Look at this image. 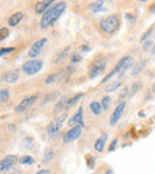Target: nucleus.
Returning <instances> with one entry per match:
<instances>
[{
  "instance_id": "1",
  "label": "nucleus",
  "mask_w": 155,
  "mask_h": 174,
  "mask_svg": "<svg viewBox=\"0 0 155 174\" xmlns=\"http://www.w3.org/2000/svg\"><path fill=\"white\" fill-rule=\"evenodd\" d=\"M67 9V3L66 1H60L57 4H55L54 6H51L41 18L40 20V26L41 29H48L49 26H51Z\"/></svg>"
},
{
  "instance_id": "2",
  "label": "nucleus",
  "mask_w": 155,
  "mask_h": 174,
  "mask_svg": "<svg viewBox=\"0 0 155 174\" xmlns=\"http://www.w3.org/2000/svg\"><path fill=\"white\" fill-rule=\"evenodd\" d=\"M119 26H120V20L117 14H109L107 17L103 18L99 23L100 30L106 35H111L116 32L119 29Z\"/></svg>"
},
{
  "instance_id": "3",
  "label": "nucleus",
  "mask_w": 155,
  "mask_h": 174,
  "mask_svg": "<svg viewBox=\"0 0 155 174\" xmlns=\"http://www.w3.org/2000/svg\"><path fill=\"white\" fill-rule=\"evenodd\" d=\"M67 119H68V113L63 112V113L58 114L57 117H56L53 122H50L49 125L47 127V134H48L50 137L56 136V135L61 131L62 127L65 125V123H66Z\"/></svg>"
},
{
  "instance_id": "4",
  "label": "nucleus",
  "mask_w": 155,
  "mask_h": 174,
  "mask_svg": "<svg viewBox=\"0 0 155 174\" xmlns=\"http://www.w3.org/2000/svg\"><path fill=\"white\" fill-rule=\"evenodd\" d=\"M106 69V59L104 57H98L89 65L88 68V78L89 79H94L97 76H99L100 74H103Z\"/></svg>"
},
{
  "instance_id": "5",
  "label": "nucleus",
  "mask_w": 155,
  "mask_h": 174,
  "mask_svg": "<svg viewBox=\"0 0 155 174\" xmlns=\"http://www.w3.org/2000/svg\"><path fill=\"white\" fill-rule=\"evenodd\" d=\"M42 67H43V61L32 59V60L26 61V62L22 66V70H23L26 75H35V74H37V73L42 69Z\"/></svg>"
},
{
  "instance_id": "6",
  "label": "nucleus",
  "mask_w": 155,
  "mask_h": 174,
  "mask_svg": "<svg viewBox=\"0 0 155 174\" xmlns=\"http://www.w3.org/2000/svg\"><path fill=\"white\" fill-rule=\"evenodd\" d=\"M38 99V94H31L25 97L16 107H14V112L16 113H24L25 111H27L29 109H31L37 101Z\"/></svg>"
},
{
  "instance_id": "7",
  "label": "nucleus",
  "mask_w": 155,
  "mask_h": 174,
  "mask_svg": "<svg viewBox=\"0 0 155 174\" xmlns=\"http://www.w3.org/2000/svg\"><path fill=\"white\" fill-rule=\"evenodd\" d=\"M125 107H127V101H120L116 105L113 112L111 113L110 116V119H109V124L110 127H116L117 123L120 121L122 116L124 113V111H125Z\"/></svg>"
},
{
  "instance_id": "8",
  "label": "nucleus",
  "mask_w": 155,
  "mask_h": 174,
  "mask_svg": "<svg viewBox=\"0 0 155 174\" xmlns=\"http://www.w3.org/2000/svg\"><path fill=\"white\" fill-rule=\"evenodd\" d=\"M81 135H82V125H81V124H78V125L71 128V129L63 135V142H65V143L74 142V141H76L78 138H80Z\"/></svg>"
},
{
  "instance_id": "9",
  "label": "nucleus",
  "mask_w": 155,
  "mask_h": 174,
  "mask_svg": "<svg viewBox=\"0 0 155 174\" xmlns=\"http://www.w3.org/2000/svg\"><path fill=\"white\" fill-rule=\"evenodd\" d=\"M17 163H18V157L16 155H7L0 161V172L6 173L9 170H12Z\"/></svg>"
},
{
  "instance_id": "10",
  "label": "nucleus",
  "mask_w": 155,
  "mask_h": 174,
  "mask_svg": "<svg viewBox=\"0 0 155 174\" xmlns=\"http://www.w3.org/2000/svg\"><path fill=\"white\" fill-rule=\"evenodd\" d=\"M47 42H48V40L45 37L40 38L36 42H34V44L31 45V48L29 50V57H31V59H36V57L42 52V50H43L44 45L47 44Z\"/></svg>"
},
{
  "instance_id": "11",
  "label": "nucleus",
  "mask_w": 155,
  "mask_h": 174,
  "mask_svg": "<svg viewBox=\"0 0 155 174\" xmlns=\"http://www.w3.org/2000/svg\"><path fill=\"white\" fill-rule=\"evenodd\" d=\"M78 124H81V125L84 124V107H82V106H80V107L76 110V112L69 118V121H68V123H67V125H68L69 128H73V127H75V125H78Z\"/></svg>"
},
{
  "instance_id": "12",
  "label": "nucleus",
  "mask_w": 155,
  "mask_h": 174,
  "mask_svg": "<svg viewBox=\"0 0 155 174\" xmlns=\"http://www.w3.org/2000/svg\"><path fill=\"white\" fill-rule=\"evenodd\" d=\"M68 100H69V96H62L58 101L55 104L54 106V110H53V113L54 114H61L63 113L65 110H67V104H68Z\"/></svg>"
},
{
  "instance_id": "13",
  "label": "nucleus",
  "mask_w": 155,
  "mask_h": 174,
  "mask_svg": "<svg viewBox=\"0 0 155 174\" xmlns=\"http://www.w3.org/2000/svg\"><path fill=\"white\" fill-rule=\"evenodd\" d=\"M133 63H134V60H133V57L131 56H124V57H122V59L117 62V67H119V69L122 70V73H120V75H119V78L125 73V70L128 69V68H130L131 66H133Z\"/></svg>"
},
{
  "instance_id": "14",
  "label": "nucleus",
  "mask_w": 155,
  "mask_h": 174,
  "mask_svg": "<svg viewBox=\"0 0 155 174\" xmlns=\"http://www.w3.org/2000/svg\"><path fill=\"white\" fill-rule=\"evenodd\" d=\"M55 0H43V1H38L36 5H35V11L36 13L38 14H44L49 9L50 6L53 5V3Z\"/></svg>"
},
{
  "instance_id": "15",
  "label": "nucleus",
  "mask_w": 155,
  "mask_h": 174,
  "mask_svg": "<svg viewBox=\"0 0 155 174\" xmlns=\"http://www.w3.org/2000/svg\"><path fill=\"white\" fill-rule=\"evenodd\" d=\"M106 141H107V134H102L100 137L94 143V150L97 153H103V150L105 148V144H106Z\"/></svg>"
},
{
  "instance_id": "16",
  "label": "nucleus",
  "mask_w": 155,
  "mask_h": 174,
  "mask_svg": "<svg viewBox=\"0 0 155 174\" xmlns=\"http://www.w3.org/2000/svg\"><path fill=\"white\" fill-rule=\"evenodd\" d=\"M3 79L9 82V83H16L19 80V73L18 70H11V72H6L3 75Z\"/></svg>"
},
{
  "instance_id": "17",
  "label": "nucleus",
  "mask_w": 155,
  "mask_h": 174,
  "mask_svg": "<svg viewBox=\"0 0 155 174\" xmlns=\"http://www.w3.org/2000/svg\"><path fill=\"white\" fill-rule=\"evenodd\" d=\"M23 18H24V14H23L22 12H16V13H13V14L9 18V20H7L9 26H11V27L17 26V25L23 20Z\"/></svg>"
},
{
  "instance_id": "18",
  "label": "nucleus",
  "mask_w": 155,
  "mask_h": 174,
  "mask_svg": "<svg viewBox=\"0 0 155 174\" xmlns=\"http://www.w3.org/2000/svg\"><path fill=\"white\" fill-rule=\"evenodd\" d=\"M88 109H89V111L93 114L96 116V117H99V116L102 114V112H103V106H102V104L99 101H92V103H89Z\"/></svg>"
},
{
  "instance_id": "19",
  "label": "nucleus",
  "mask_w": 155,
  "mask_h": 174,
  "mask_svg": "<svg viewBox=\"0 0 155 174\" xmlns=\"http://www.w3.org/2000/svg\"><path fill=\"white\" fill-rule=\"evenodd\" d=\"M68 52H69V47H66V48H63L62 50H60V51L54 56L53 62H54V63H60V62H62V61H63L66 57H67Z\"/></svg>"
},
{
  "instance_id": "20",
  "label": "nucleus",
  "mask_w": 155,
  "mask_h": 174,
  "mask_svg": "<svg viewBox=\"0 0 155 174\" xmlns=\"http://www.w3.org/2000/svg\"><path fill=\"white\" fill-rule=\"evenodd\" d=\"M89 10L93 13H98L104 11V0H96L89 5Z\"/></svg>"
},
{
  "instance_id": "21",
  "label": "nucleus",
  "mask_w": 155,
  "mask_h": 174,
  "mask_svg": "<svg viewBox=\"0 0 155 174\" xmlns=\"http://www.w3.org/2000/svg\"><path fill=\"white\" fill-rule=\"evenodd\" d=\"M146 61L144 60H141V61H138L135 66H134V68H133V73H131V75L133 76H137L138 74H141L142 72H143V69L146 68Z\"/></svg>"
},
{
  "instance_id": "22",
  "label": "nucleus",
  "mask_w": 155,
  "mask_h": 174,
  "mask_svg": "<svg viewBox=\"0 0 155 174\" xmlns=\"http://www.w3.org/2000/svg\"><path fill=\"white\" fill-rule=\"evenodd\" d=\"M141 86H142V82L138 80V81H134L130 86H129V98H133L136 93H137V91L141 88Z\"/></svg>"
},
{
  "instance_id": "23",
  "label": "nucleus",
  "mask_w": 155,
  "mask_h": 174,
  "mask_svg": "<svg viewBox=\"0 0 155 174\" xmlns=\"http://www.w3.org/2000/svg\"><path fill=\"white\" fill-rule=\"evenodd\" d=\"M84 97V93H78V94H75L74 97H72V98H69V100H68V104H67V110H71L72 107H74L76 104H78V101Z\"/></svg>"
},
{
  "instance_id": "24",
  "label": "nucleus",
  "mask_w": 155,
  "mask_h": 174,
  "mask_svg": "<svg viewBox=\"0 0 155 174\" xmlns=\"http://www.w3.org/2000/svg\"><path fill=\"white\" fill-rule=\"evenodd\" d=\"M120 86H122V81H120V80H116V81L111 82V83L106 87L105 91H106L107 93H111V92H115L116 90H118Z\"/></svg>"
},
{
  "instance_id": "25",
  "label": "nucleus",
  "mask_w": 155,
  "mask_h": 174,
  "mask_svg": "<svg viewBox=\"0 0 155 174\" xmlns=\"http://www.w3.org/2000/svg\"><path fill=\"white\" fill-rule=\"evenodd\" d=\"M19 163L20 165H25V166H31L35 163V159L30 155H24L19 159Z\"/></svg>"
},
{
  "instance_id": "26",
  "label": "nucleus",
  "mask_w": 155,
  "mask_h": 174,
  "mask_svg": "<svg viewBox=\"0 0 155 174\" xmlns=\"http://www.w3.org/2000/svg\"><path fill=\"white\" fill-rule=\"evenodd\" d=\"M127 98H129V86L128 87H123V88H122V91H120V93L118 96L117 101L118 103L124 101V99H127Z\"/></svg>"
},
{
  "instance_id": "27",
  "label": "nucleus",
  "mask_w": 155,
  "mask_h": 174,
  "mask_svg": "<svg viewBox=\"0 0 155 174\" xmlns=\"http://www.w3.org/2000/svg\"><path fill=\"white\" fill-rule=\"evenodd\" d=\"M100 104H102V106H103V110H104V111H107V110L110 109V105H111V97H110V96L103 97L102 100H100Z\"/></svg>"
},
{
  "instance_id": "28",
  "label": "nucleus",
  "mask_w": 155,
  "mask_h": 174,
  "mask_svg": "<svg viewBox=\"0 0 155 174\" xmlns=\"http://www.w3.org/2000/svg\"><path fill=\"white\" fill-rule=\"evenodd\" d=\"M54 157H55V152L51 148L45 149V152H44V161L45 162H50V161L54 160Z\"/></svg>"
},
{
  "instance_id": "29",
  "label": "nucleus",
  "mask_w": 155,
  "mask_h": 174,
  "mask_svg": "<svg viewBox=\"0 0 155 174\" xmlns=\"http://www.w3.org/2000/svg\"><path fill=\"white\" fill-rule=\"evenodd\" d=\"M10 99V91L9 90H1L0 92V103L1 104H5L7 103Z\"/></svg>"
},
{
  "instance_id": "30",
  "label": "nucleus",
  "mask_w": 155,
  "mask_h": 174,
  "mask_svg": "<svg viewBox=\"0 0 155 174\" xmlns=\"http://www.w3.org/2000/svg\"><path fill=\"white\" fill-rule=\"evenodd\" d=\"M57 79H58V73H54V74H51V75H48L47 78H45V85H51L53 82H55V81H57Z\"/></svg>"
},
{
  "instance_id": "31",
  "label": "nucleus",
  "mask_w": 155,
  "mask_h": 174,
  "mask_svg": "<svg viewBox=\"0 0 155 174\" xmlns=\"http://www.w3.org/2000/svg\"><path fill=\"white\" fill-rule=\"evenodd\" d=\"M80 61H81V55H79L78 52L72 54V57H71V62L72 63H76V62H80Z\"/></svg>"
},
{
  "instance_id": "32",
  "label": "nucleus",
  "mask_w": 155,
  "mask_h": 174,
  "mask_svg": "<svg viewBox=\"0 0 155 174\" xmlns=\"http://www.w3.org/2000/svg\"><path fill=\"white\" fill-rule=\"evenodd\" d=\"M14 50H16V48H14V47H10V48H1V50H0V55L4 56V55H6V54H9V52H12V51H14Z\"/></svg>"
},
{
  "instance_id": "33",
  "label": "nucleus",
  "mask_w": 155,
  "mask_h": 174,
  "mask_svg": "<svg viewBox=\"0 0 155 174\" xmlns=\"http://www.w3.org/2000/svg\"><path fill=\"white\" fill-rule=\"evenodd\" d=\"M9 35V29L7 27H3L1 30H0V40L4 41Z\"/></svg>"
},
{
  "instance_id": "34",
  "label": "nucleus",
  "mask_w": 155,
  "mask_h": 174,
  "mask_svg": "<svg viewBox=\"0 0 155 174\" xmlns=\"http://www.w3.org/2000/svg\"><path fill=\"white\" fill-rule=\"evenodd\" d=\"M117 144H118V138H115V139H112V142L110 143V146H109V153H110V152H113V150L116 149Z\"/></svg>"
},
{
  "instance_id": "35",
  "label": "nucleus",
  "mask_w": 155,
  "mask_h": 174,
  "mask_svg": "<svg viewBox=\"0 0 155 174\" xmlns=\"http://www.w3.org/2000/svg\"><path fill=\"white\" fill-rule=\"evenodd\" d=\"M151 32H153V29H150V30H149L148 32H146V34H144V36L141 38V42H144V41H147V37H148V36H149Z\"/></svg>"
},
{
  "instance_id": "36",
  "label": "nucleus",
  "mask_w": 155,
  "mask_h": 174,
  "mask_svg": "<svg viewBox=\"0 0 155 174\" xmlns=\"http://www.w3.org/2000/svg\"><path fill=\"white\" fill-rule=\"evenodd\" d=\"M125 18H127V19H130V22H131V23H134V22H135V17H134L133 14H130V13H127V14H125Z\"/></svg>"
},
{
  "instance_id": "37",
  "label": "nucleus",
  "mask_w": 155,
  "mask_h": 174,
  "mask_svg": "<svg viewBox=\"0 0 155 174\" xmlns=\"http://www.w3.org/2000/svg\"><path fill=\"white\" fill-rule=\"evenodd\" d=\"M36 174H50V170L49 169H42V170H38Z\"/></svg>"
},
{
  "instance_id": "38",
  "label": "nucleus",
  "mask_w": 155,
  "mask_h": 174,
  "mask_svg": "<svg viewBox=\"0 0 155 174\" xmlns=\"http://www.w3.org/2000/svg\"><path fill=\"white\" fill-rule=\"evenodd\" d=\"M150 45H151V41L149 40V41L146 42V44H144V50H148V49L150 48Z\"/></svg>"
},
{
  "instance_id": "39",
  "label": "nucleus",
  "mask_w": 155,
  "mask_h": 174,
  "mask_svg": "<svg viewBox=\"0 0 155 174\" xmlns=\"http://www.w3.org/2000/svg\"><path fill=\"white\" fill-rule=\"evenodd\" d=\"M9 174H22V170H19V169H14V170H12V172L9 173Z\"/></svg>"
},
{
  "instance_id": "40",
  "label": "nucleus",
  "mask_w": 155,
  "mask_h": 174,
  "mask_svg": "<svg viewBox=\"0 0 155 174\" xmlns=\"http://www.w3.org/2000/svg\"><path fill=\"white\" fill-rule=\"evenodd\" d=\"M149 11H150L151 13H155V3H154V4H153V5L150 6V9H149Z\"/></svg>"
},
{
  "instance_id": "41",
  "label": "nucleus",
  "mask_w": 155,
  "mask_h": 174,
  "mask_svg": "<svg viewBox=\"0 0 155 174\" xmlns=\"http://www.w3.org/2000/svg\"><path fill=\"white\" fill-rule=\"evenodd\" d=\"M105 174H113V172H112V169H107Z\"/></svg>"
},
{
  "instance_id": "42",
  "label": "nucleus",
  "mask_w": 155,
  "mask_h": 174,
  "mask_svg": "<svg viewBox=\"0 0 155 174\" xmlns=\"http://www.w3.org/2000/svg\"><path fill=\"white\" fill-rule=\"evenodd\" d=\"M153 92H154V94H155V83L153 85Z\"/></svg>"
},
{
  "instance_id": "43",
  "label": "nucleus",
  "mask_w": 155,
  "mask_h": 174,
  "mask_svg": "<svg viewBox=\"0 0 155 174\" xmlns=\"http://www.w3.org/2000/svg\"><path fill=\"white\" fill-rule=\"evenodd\" d=\"M140 1H142V3H146V1H148V0H140Z\"/></svg>"
}]
</instances>
